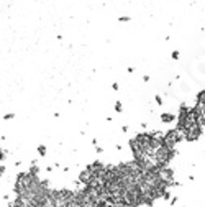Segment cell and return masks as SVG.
Listing matches in <instances>:
<instances>
[{
    "mask_svg": "<svg viewBox=\"0 0 205 207\" xmlns=\"http://www.w3.org/2000/svg\"><path fill=\"white\" fill-rule=\"evenodd\" d=\"M13 117H15L13 114H7V115H3V118H5V120H12Z\"/></svg>",
    "mask_w": 205,
    "mask_h": 207,
    "instance_id": "ba28073f",
    "label": "cell"
},
{
    "mask_svg": "<svg viewBox=\"0 0 205 207\" xmlns=\"http://www.w3.org/2000/svg\"><path fill=\"white\" fill-rule=\"evenodd\" d=\"M200 135H202V125H200V123H194V125L187 127L184 132H182V136H184V140H187V141L198 140Z\"/></svg>",
    "mask_w": 205,
    "mask_h": 207,
    "instance_id": "6da1fadb",
    "label": "cell"
},
{
    "mask_svg": "<svg viewBox=\"0 0 205 207\" xmlns=\"http://www.w3.org/2000/svg\"><path fill=\"white\" fill-rule=\"evenodd\" d=\"M38 153H40L41 156H44V154H46V148L43 146V145H40V146H38Z\"/></svg>",
    "mask_w": 205,
    "mask_h": 207,
    "instance_id": "8992f818",
    "label": "cell"
},
{
    "mask_svg": "<svg viewBox=\"0 0 205 207\" xmlns=\"http://www.w3.org/2000/svg\"><path fill=\"white\" fill-rule=\"evenodd\" d=\"M182 140H184V136H182V133L179 132L177 128H172V130H169V132L164 135V143L169 148H176V145Z\"/></svg>",
    "mask_w": 205,
    "mask_h": 207,
    "instance_id": "3957f363",
    "label": "cell"
},
{
    "mask_svg": "<svg viewBox=\"0 0 205 207\" xmlns=\"http://www.w3.org/2000/svg\"><path fill=\"white\" fill-rule=\"evenodd\" d=\"M128 20H130L128 17H121V18H120V21H128Z\"/></svg>",
    "mask_w": 205,
    "mask_h": 207,
    "instance_id": "7c38bea8",
    "label": "cell"
},
{
    "mask_svg": "<svg viewBox=\"0 0 205 207\" xmlns=\"http://www.w3.org/2000/svg\"><path fill=\"white\" fill-rule=\"evenodd\" d=\"M174 120H176L174 114H161V122L163 123H172Z\"/></svg>",
    "mask_w": 205,
    "mask_h": 207,
    "instance_id": "277c9868",
    "label": "cell"
},
{
    "mask_svg": "<svg viewBox=\"0 0 205 207\" xmlns=\"http://www.w3.org/2000/svg\"><path fill=\"white\" fill-rule=\"evenodd\" d=\"M172 58H174V59H179V53H177V51H174V53H172Z\"/></svg>",
    "mask_w": 205,
    "mask_h": 207,
    "instance_id": "8fae6325",
    "label": "cell"
},
{
    "mask_svg": "<svg viewBox=\"0 0 205 207\" xmlns=\"http://www.w3.org/2000/svg\"><path fill=\"white\" fill-rule=\"evenodd\" d=\"M115 110H117V112H121V102H117V104H115Z\"/></svg>",
    "mask_w": 205,
    "mask_h": 207,
    "instance_id": "52a82bcc",
    "label": "cell"
},
{
    "mask_svg": "<svg viewBox=\"0 0 205 207\" xmlns=\"http://www.w3.org/2000/svg\"><path fill=\"white\" fill-rule=\"evenodd\" d=\"M28 173L30 174H33V176H38V173H40V168L36 166V164H31V166H30V171H28Z\"/></svg>",
    "mask_w": 205,
    "mask_h": 207,
    "instance_id": "5b68a950",
    "label": "cell"
},
{
    "mask_svg": "<svg viewBox=\"0 0 205 207\" xmlns=\"http://www.w3.org/2000/svg\"><path fill=\"white\" fill-rule=\"evenodd\" d=\"M5 174V166H0V178Z\"/></svg>",
    "mask_w": 205,
    "mask_h": 207,
    "instance_id": "30bf717a",
    "label": "cell"
},
{
    "mask_svg": "<svg viewBox=\"0 0 205 207\" xmlns=\"http://www.w3.org/2000/svg\"><path fill=\"white\" fill-rule=\"evenodd\" d=\"M158 174H159V179H161V182L164 184L167 189L174 184V179H176V174H174V171H172L171 168H161V169H158Z\"/></svg>",
    "mask_w": 205,
    "mask_h": 207,
    "instance_id": "7a4b0ae2",
    "label": "cell"
},
{
    "mask_svg": "<svg viewBox=\"0 0 205 207\" xmlns=\"http://www.w3.org/2000/svg\"><path fill=\"white\" fill-rule=\"evenodd\" d=\"M156 102H158V105H163V99H161V95H156Z\"/></svg>",
    "mask_w": 205,
    "mask_h": 207,
    "instance_id": "9c48e42d",
    "label": "cell"
}]
</instances>
